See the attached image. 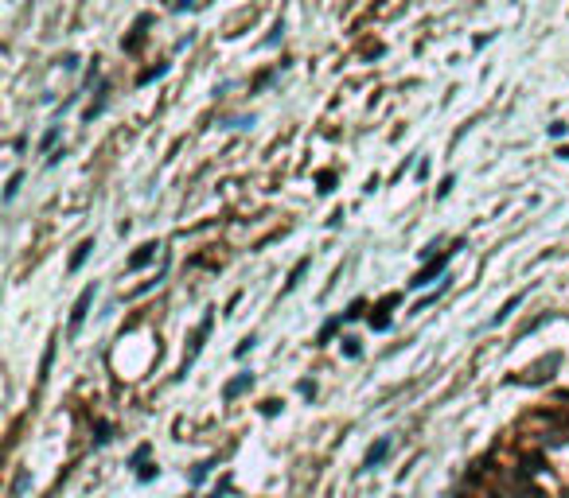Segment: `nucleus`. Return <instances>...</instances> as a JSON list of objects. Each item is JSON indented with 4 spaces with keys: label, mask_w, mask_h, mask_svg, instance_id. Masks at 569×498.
Instances as JSON below:
<instances>
[{
    "label": "nucleus",
    "mask_w": 569,
    "mask_h": 498,
    "mask_svg": "<svg viewBox=\"0 0 569 498\" xmlns=\"http://www.w3.org/2000/svg\"><path fill=\"white\" fill-rule=\"evenodd\" d=\"M94 296H98V285H86V288L78 292V300H74V308H71V323H67L71 335H78V331H82V323H86V315H90Z\"/></svg>",
    "instance_id": "obj_1"
},
{
    "label": "nucleus",
    "mask_w": 569,
    "mask_h": 498,
    "mask_svg": "<svg viewBox=\"0 0 569 498\" xmlns=\"http://www.w3.org/2000/svg\"><path fill=\"white\" fill-rule=\"evenodd\" d=\"M452 253H456V249H444V253L437 257V261H429L425 269L417 272L414 280H409V288H425V285H433V280H437V277H441V272H444V265L452 261Z\"/></svg>",
    "instance_id": "obj_2"
},
{
    "label": "nucleus",
    "mask_w": 569,
    "mask_h": 498,
    "mask_svg": "<svg viewBox=\"0 0 569 498\" xmlns=\"http://www.w3.org/2000/svg\"><path fill=\"white\" fill-rule=\"evenodd\" d=\"M211 327H214V312H207V315L199 319V327H195V335H192V351H187V359H184V374H187V366L195 362V354L203 351V339L211 335Z\"/></svg>",
    "instance_id": "obj_3"
},
{
    "label": "nucleus",
    "mask_w": 569,
    "mask_h": 498,
    "mask_svg": "<svg viewBox=\"0 0 569 498\" xmlns=\"http://www.w3.org/2000/svg\"><path fill=\"white\" fill-rule=\"evenodd\" d=\"M542 471H546V455H542V452H526V455H518L515 475L531 479V475H542Z\"/></svg>",
    "instance_id": "obj_4"
},
{
    "label": "nucleus",
    "mask_w": 569,
    "mask_h": 498,
    "mask_svg": "<svg viewBox=\"0 0 569 498\" xmlns=\"http://www.w3.org/2000/svg\"><path fill=\"white\" fill-rule=\"evenodd\" d=\"M386 455H390V440H375V444H370V452H367V463H362V467L367 471H375V467H382L386 463Z\"/></svg>",
    "instance_id": "obj_5"
},
{
    "label": "nucleus",
    "mask_w": 569,
    "mask_h": 498,
    "mask_svg": "<svg viewBox=\"0 0 569 498\" xmlns=\"http://www.w3.org/2000/svg\"><path fill=\"white\" fill-rule=\"evenodd\" d=\"M152 257H156V242H145V245H137V253L125 261V269L137 272V269H145V265H152Z\"/></svg>",
    "instance_id": "obj_6"
},
{
    "label": "nucleus",
    "mask_w": 569,
    "mask_h": 498,
    "mask_svg": "<svg viewBox=\"0 0 569 498\" xmlns=\"http://www.w3.org/2000/svg\"><path fill=\"white\" fill-rule=\"evenodd\" d=\"M246 389H254V374H238L234 381H226V389H222V397H226V401H234V397H242Z\"/></svg>",
    "instance_id": "obj_7"
},
{
    "label": "nucleus",
    "mask_w": 569,
    "mask_h": 498,
    "mask_svg": "<svg viewBox=\"0 0 569 498\" xmlns=\"http://www.w3.org/2000/svg\"><path fill=\"white\" fill-rule=\"evenodd\" d=\"M90 253H94V238H86V242H78V249H74V253H71V265H67V269H71V272H78L82 265H86V257H90Z\"/></svg>",
    "instance_id": "obj_8"
},
{
    "label": "nucleus",
    "mask_w": 569,
    "mask_h": 498,
    "mask_svg": "<svg viewBox=\"0 0 569 498\" xmlns=\"http://www.w3.org/2000/svg\"><path fill=\"white\" fill-rule=\"evenodd\" d=\"M518 304H523V292H515V296H511V300L503 304V308H499V312H496V315H491V319H488V327H499L503 319H511V312H515Z\"/></svg>",
    "instance_id": "obj_9"
},
{
    "label": "nucleus",
    "mask_w": 569,
    "mask_h": 498,
    "mask_svg": "<svg viewBox=\"0 0 569 498\" xmlns=\"http://www.w3.org/2000/svg\"><path fill=\"white\" fill-rule=\"evenodd\" d=\"M308 265H312V257H304V261H296V269L288 272V285H285V292H293V288L301 285V277H304V272H308Z\"/></svg>",
    "instance_id": "obj_10"
},
{
    "label": "nucleus",
    "mask_w": 569,
    "mask_h": 498,
    "mask_svg": "<svg viewBox=\"0 0 569 498\" xmlns=\"http://www.w3.org/2000/svg\"><path fill=\"white\" fill-rule=\"evenodd\" d=\"M55 140H59V124H51V129L43 132V140H39V148H43V152H51V144Z\"/></svg>",
    "instance_id": "obj_11"
},
{
    "label": "nucleus",
    "mask_w": 569,
    "mask_h": 498,
    "mask_svg": "<svg viewBox=\"0 0 569 498\" xmlns=\"http://www.w3.org/2000/svg\"><path fill=\"white\" fill-rule=\"evenodd\" d=\"M164 70H168V66L160 63V66H152V70H145V74H141V78H137V82H141V86H148V82H152V78H160Z\"/></svg>",
    "instance_id": "obj_12"
},
{
    "label": "nucleus",
    "mask_w": 569,
    "mask_h": 498,
    "mask_svg": "<svg viewBox=\"0 0 569 498\" xmlns=\"http://www.w3.org/2000/svg\"><path fill=\"white\" fill-rule=\"evenodd\" d=\"M214 467V460H207V463H199V467L192 471V483H203V479H207V471Z\"/></svg>",
    "instance_id": "obj_13"
},
{
    "label": "nucleus",
    "mask_w": 569,
    "mask_h": 498,
    "mask_svg": "<svg viewBox=\"0 0 569 498\" xmlns=\"http://www.w3.org/2000/svg\"><path fill=\"white\" fill-rule=\"evenodd\" d=\"M20 179H24V176H12V179H8V191H4V198H8V203H12V198H16V191H20Z\"/></svg>",
    "instance_id": "obj_14"
},
{
    "label": "nucleus",
    "mask_w": 569,
    "mask_h": 498,
    "mask_svg": "<svg viewBox=\"0 0 569 498\" xmlns=\"http://www.w3.org/2000/svg\"><path fill=\"white\" fill-rule=\"evenodd\" d=\"M254 343H258V339H254V335H246V339H242V343H238V351H234V354H238V359H242V354H246V351H254Z\"/></svg>",
    "instance_id": "obj_15"
},
{
    "label": "nucleus",
    "mask_w": 569,
    "mask_h": 498,
    "mask_svg": "<svg viewBox=\"0 0 569 498\" xmlns=\"http://www.w3.org/2000/svg\"><path fill=\"white\" fill-rule=\"evenodd\" d=\"M343 351H348L351 359H359V339H343Z\"/></svg>",
    "instance_id": "obj_16"
},
{
    "label": "nucleus",
    "mask_w": 569,
    "mask_h": 498,
    "mask_svg": "<svg viewBox=\"0 0 569 498\" xmlns=\"http://www.w3.org/2000/svg\"><path fill=\"white\" fill-rule=\"evenodd\" d=\"M320 191H324V195L332 191V171H320Z\"/></svg>",
    "instance_id": "obj_17"
},
{
    "label": "nucleus",
    "mask_w": 569,
    "mask_h": 498,
    "mask_svg": "<svg viewBox=\"0 0 569 498\" xmlns=\"http://www.w3.org/2000/svg\"><path fill=\"white\" fill-rule=\"evenodd\" d=\"M449 191H452V176H444V179H441V187H437V195L444 198V195H449Z\"/></svg>",
    "instance_id": "obj_18"
},
{
    "label": "nucleus",
    "mask_w": 569,
    "mask_h": 498,
    "mask_svg": "<svg viewBox=\"0 0 569 498\" xmlns=\"http://www.w3.org/2000/svg\"><path fill=\"white\" fill-rule=\"evenodd\" d=\"M105 440H110V425L102 420V425H98V444H105Z\"/></svg>",
    "instance_id": "obj_19"
},
{
    "label": "nucleus",
    "mask_w": 569,
    "mask_h": 498,
    "mask_svg": "<svg viewBox=\"0 0 569 498\" xmlns=\"http://www.w3.org/2000/svg\"><path fill=\"white\" fill-rule=\"evenodd\" d=\"M558 156H565V160H569V148H562V152H558Z\"/></svg>",
    "instance_id": "obj_20"
}]
</instances>
